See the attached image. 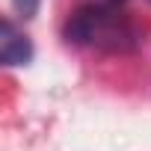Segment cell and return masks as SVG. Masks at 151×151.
Wrapping results in <instances>:
<instances>
[{
  "mask_svg": "<svg viewBox=\"0 0 151 151\" xmlns=\"http://www.w3.org/2000/svg\"><path fill=\"white\" fill-rule=\"evenodd\" d=\"M65 36L80 47L104 53H124L139 42V33L124 6H95V3H80V9L68 18Z\"/></svg>",
  "mask_w": 151,
  "mask_h": 151,
  "instance_id": "1",
  "label": "cell"
},
{
  "mask_svg": "<svg viewBox=\"0 0 151 151\" xmlns=\"http://www.w3.org/2000/svg\"><path fill=\"white\" fill-rule=\"evenodd\" d=\"M0 59H3V65L15 68V65H27L33 59V45L30 39L9 21L3 18V24H0Z\"/></svg>",
  "mask_w": 151,
  "mask_h": 151,
  "instance_id": "2",
  "label": "cell"
},
{
  "mask_svg": "<svg viewBox=\"0 0 151 151\" xmlns=\"http://www.w3.org/2000/svg\"><path fill=\"white\" fill-rule=\"evenodd\" d=\"M12 3L21 18H36V12H39V0H12Z\"/></svg>",
  "mask_w": 151,
  "mask_h": 151,
  "instance_id": "3",
  "label": "cell"
},
{
  "mask_svg": "<svg viewBox=\"0 0 151 151\" xmlns=\"http://www.w3.org/2000/svg\"><path fill=\"white\" fill-rule=\"evenodd\" d=\"M80 3H95V6H124L127 0H80Z\"/></svg>",
  "mask_w": 151,
  "mask_h": 151,
  "instance_id": "4",
  "label": "cell"
}]
</instances>
